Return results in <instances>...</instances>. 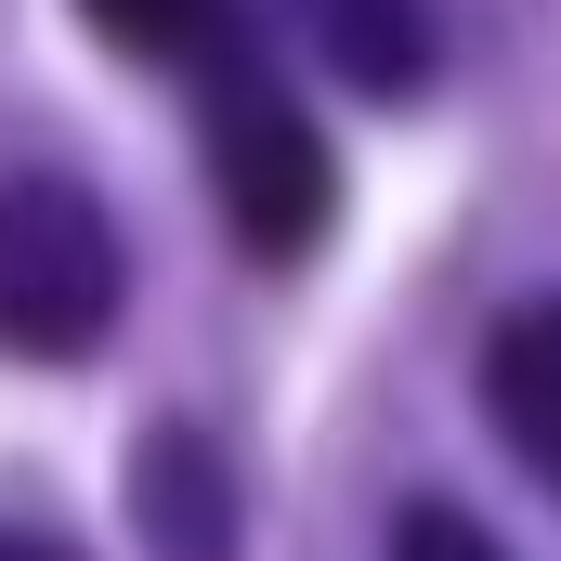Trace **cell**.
Wrapping results in <instances>:
<instances>
[{
  "instance_id": "obj_5",
  "label": "cell",
  "mask_w": 561,
  "mask_h": 561,
  "mask_svg": "<svg viewBox=\"0 0 561 561\" xmlns=\"http://www.w3.org/2000/svg\"><path fill=\"white\" fill-rule=\"evenodd\" d=\"M79 13H92L105 53L170 66V79H222V66L249 53V13H236V0H79Z\"/></svg>"
},
{
  "instance_id": "obj_6",
  "label": "cell",
  "mask_w": 561,
  "mask_h": 561,
  "mask_svg": "<svg viewBox=\"0 0 561 561\" xmlns=\"http://www.w3.org/2000/svg\"><path fill=\"white\" fill-rule=\"evenodd\" d=\"M313 13V39H327V66L353 79V92H379V105H405L431 79V0H300Z\"/></svg>"
},
{
  "instance_id": "obj_7",
  "label": "cell",
  "mask_w": 561,
  "mask_h": 561,
  "mask_svg": "<svg viewBox=\"0 0 561 561\" xmlns=\"http://www.w3.org/2000/svg\"><path fill=\"white\" fill-rule=\"evenodd\" d=\"M392 561H510V549H496V536H483L470 510H444V496H419V510L392 523Z\"/></svg>"
},
{
  "instance_id": "obj_8",
  "label": "cell",
  "mask_w": 561,
  "mask_h": 561,
  "mask_svg": "<svg viewBox=\"0 0 561 561\" xmlns=\"http://www.w3.org/2000/svg\"><path fill=\"white\" fill-rule=\"evenodd\" d=\"M0 561H66V549H39V536H0Z\"/></svg>"
},
{
  "instance_id": "obj_1",
  "label": "cell",
  "mask_w": 561,
  "mask_h": 561,
  "mask_svg": "<svg viewBox=\"0 0 561 561\" xmlns=\"http://www.w3.org/2000/svg\"><path fill=\"white\" fill-rule=\"evenodd\" d=\"M118 300H131V249H118L105 196L79 170H13L0 183V353L79 366V353H105Z\"/></svg>"
},
{
  "instance_id": "obj_4",
  "label": "cell",
  "mask_w": 561,
  "mask_h": 561,
  "mask_svg": "<svg viewBox=\"0 0 561 561\" xmlns=\"http://www.w3.org/2000/svg\"><path fill=\"white\" fill-rule=\"evenodd\" d=\"M483 419H496V444L561 496V300L496 313V340H483Z\"/></svg>"
},
{
  "instance_id": "obj_2",
  "label": "cell",
  "mask_w": 561,
  "mask_h": 561,
  "mask_svg": "<svg viewBox=\"0 0 561 561\" xmlns=\"http://www.w3.org/2000/svg\"><path fill=\"white\" fill-rule=\"evenodd\" d=\"M196 105H209V183H222L236 249H249V262H300V249L327 236V209H340V170H327L313 118L275 92L262 53H236L222 79H196Z\"/></svg>"
},
{
  "instance_id": "obj_3",
  "label": "cell",
  "mask_w": 561,
  "mask_h": 561,
  "mask_svg": "<svg viewBox=\"0 0 561 561\" xmlns=\"http://www.w3.org/2000/svg\"><path fill=\"white\" fill-rule=\"evenodd\" d=\"M131 536L144 561H236V470H222V444L196 419H157L131 444Z\"/></svg>"
}]
</instances>
